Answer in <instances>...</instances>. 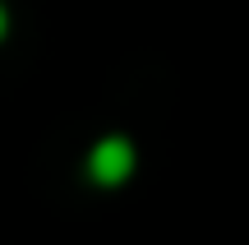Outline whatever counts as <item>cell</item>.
<instances>
[{"label":"cell","instance_id":"obj_1","mask_svg":"<svg viewBox=\"0 0 249 245\" xmlns=\"http://www.w3.org/2000/svg\"><path fill=\"white\" fill-rule=\"evenodd\" d=\"M88 171H92V181H97V185H120L124 176L134 171V144H129V139H120V134L102 139V144L88 153Z\"/></svg>","mask_w":249,"mask_h":245},{"label":"cell","instance_id":"obj_2","mask_svg":"<svg viewBox=\"0 0 249 245\" xmlns=\"http://www.w3.org/2000/svg\"><path fill=\"white\" fill-rule=\"evenodd\" d=\"M5 33H9V14H5V5H0V42H5Z\"/></svg>","mask_w":249,"mask_h":245}]
</instances>
